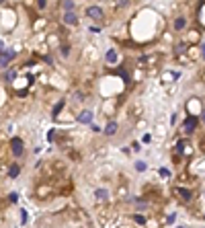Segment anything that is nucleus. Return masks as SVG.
I'll return each mask as SVG.
<instances>
[{"label":"nucleus","instance_id":"10","mask_svg":"<svg viewBox=\"0 0 205 228\" xmlns=\"http://www.w3.org/2000/svg\"><path fill=\"white\" fill-rule=\"evenodd\" d=\"M115 132H117V123H113V121H111V123L107 126V130H105V134H109V136H111V134H115Z\"/></svg>","mask_w":205,"mask_h":228},{"label":"nucleus","instance_id":"9","mask_svg":"<svg viewBox=\"0 0 205 228\" xmlns=\"http://www.w3.org/2000/svg\"><path fill=\"white\" fill-rule=\"evenodd\" d=\"M185 25H187V21H185V19H183V17H178V19H176V21H174V29H183V27H185Z\"/></svg>","mask_w":205,"mask_h":228},{"label":"nucleus","instance_id":"17","mask_svg":"<svg viewBox=\"0 0 205 228\" xmlns=\"http://www.w3.org/2000/svg\"><path fill=\"white\" fill-rule=\"evenodd\" d=\"M160 175H162V177H168L170 173H168V169H160Z\"/></svg>","mask_w":205,"mask_h":228},{"label":"nucleus","instance_id":"7","mask_svg":"<svg viewBox=\"0 0 205 228\" xmlns=\"http://www.w3.org/2000/svg\"><path fill=\"white\" fill-rule=\"evenodd\" d=\"M78 119H80L82 123H90V121H92V113H90V111H82Z\"/></svg>","mask_w":205,"mask_h":228},{"label":"nucleus","instance_id":"18","mask_svg":"<svg viewBox=\"0 0 205 228\" xmlns=\"http://www.w3.org/2000/svg\"><path fill=\"white\" fill-rule=\"evenodd\" d=\"M37 6H39V8H45V0H37Z\"/></svg>","mask_w":205,"mask_h":228},{"label":"nucleus","instance_id":"4","mask_svg":"<svg viewBox=\"0 0 205 228\" xmlns=\"http://www.w3.org/2000/svg\"><path fill=\"white\" fill-rule=\"evenodd\" d=\"M12 152H14L17 156H21V154H23V140H19V138H14V140H12Z\"/></svg>","mask_w":205,"mask_h":228},{"label":"nucleus","instance_id":"20","mask_svg":"<svg viewBox=\"0 0 205 228\" xmlns=\"http://www.w3.org/2000/svg\"><path fill=\"white\" fill-rule=\"evenodd\" d=\"M201 49H203V51H201V56H203V58H205V45H203V47H201Z\"/></svg>","mask_w":205,"mask_h":228},{"label":"nucleus","instance_id":"3","mask_svg":"<svg viewBox=\"0 0 205 228\" xmlns=\"http://www.w3.org/2000/svg\"><path fill=\"white\" fill-rule=\"evenodd\" d=\"M86 14H88L90 19H94V21H99V19L103 17V10H101L99 6H90V8L86 10Z\"/></svg>","mask_w":205,"mask_h":228},{"label":"nucleus","instance_id":"22","mask_svg":"<svg viewBox=\"0 0 205 228\" xmlns=\"http://www.w3.org/2000/svg\"><path fill=\"white\" fill-rule=\"evenodd\" d=\"M203 121H205V111H203Z\"/></svg>","mask_w":205,"mask_h":228},{"label":"nucleus","instance_id":"14","mask_svg":"<svg viewBox=\"0 0 205 228\" xmlns=\"http://www.w3.org/2000/svg\"><path fill=\"white\" fill-rule=\"evenodd\" d=\"M62 107H64V101H62V103H58V105H55V107H53V115H58V113H60V109H62Z\"/></svg>","mask_w":205,"mask_h":228},{"label":"nucleus","instance_id":"1","mask_svg":"<svg viewBox=\"0 0 205 228\" xmlns=\"http://www.w3.org/2000/svg\"><path fill=\"white\" fill-rule=\"evenodd\" d=\"M14 56H17V51H14V49H2V51H0V68H4V66H6L12 58H14Z\"/></svg>","mask_w":205,"mask_h":228},{"label":"nucleus","instance_id":"16","mask_svg":"<svg viewBox=\"0 0 205 228\" xmlns=\"http://www.w3.org/2000/svg\"><path fill=\"white\" fill-rule=\"evenodd\" d=\"M135 222H137V224H144L146 218H144V216H135Z\"/></svg>","mask_w":205,"mask_h":228},{"label":"nucleus","instance_id":"8","mask_svg":"<svg viewBox=\"0 0 205 228\" xmlns=\"http://www.w3.org/2000/svg\"><path fill=\"white\" fill-rule=\"evenodd\" d=\"M107 62H111V64L117 62V51H115V49H109V51H107Z\"/></svg>","mask_w":205,"mask_h":228},{"label":"nucleus","instance_id":"6","mask_svg":"<svg viewBox=\"0 0 205 228\" xmlns=\"http://www.w3.org/2000/svg\"><path fill=\"white\" fill-rule=\"evenodd\" d=\"M174 193H176L181 199H185V201L191 199V191H189V189H174Z\"/></svg>","mask_w":205,"mask_h":228},{"label":"nucleus","instance_id":"11","mask_svg":"<svg viewBox=\"0 0 205 228\" xmlns=\"http://www.w3.org/2000/svg\"><path fill=\"white\" fill-rule=\"evenodd\" d=\"M62 6H64V10L68 12V10H72V8H74V2H72V0H64V2H62Z\"/></svg>","mask_w":205,"mask_h":228},{"label":"nucleus","instance_id":"15","mask_svg":"<svg viewBox=\"0 0 205 228\" xmlns=\"http://www.w3.org/2000/svg\"><path fill=\"white\" fill-rule=\"evenodd\" d=\"M135 169H137V171H146V162H137Z\"/></svg>","mask_w":205,"mask_h":228},{"label":"nucleus","instance_id":"23","mask_svg":"<svg viewBox=\"0 0 205 228\" xmlns=\"http://www.w3.org/2000/svg\"><path fill=\"white\" fill-rule=\"evenodd\" d=\"M181 228H183V226H181Z\"/></svg>","mask_w":205,"mask_h":228},{"label":"nucleus","instance_id":"21","mask_svg":"<svg viewBox=\"0 0 205 228\" xmlns=\"http://www.w3.org/2000/svg\"><path fill=\"white\" fill-rule=\"evenodd\" d=\"M0 51H2V41H0Z\"/></svg>","mask_w":205,"mask_h":228},{"label":"nucleus","instance_id":"2","mask_svg":"<svg viewBox=\"0 0 205 228\" xmlns=\"http://www.w3.org/2000/svg\"><path fill=\"white\" fill-rule=\"evenodd\" d=\"M195 128H197V117H195V115L187 117V121H185V132H187V134H193Z\"/></svg>","mask_w":205,"mask_h":228},{"label":"nucleus","instance_id":"19","mask_svg":"<svg viewBox=\"0 0 205 228\" xmlns=\"http://www.w3.org/2000/svg\"><path fill=\"white\" fill-rule=\"evenodd\" d=\"M117 4H119V6H123V4H127V0H117Z\"/></svg>","mask_w":205,"mask_h":228},{"label":"nucleus","instance_id":"13","mask_svg":"<svg viewBox=\"0 0 205 228\" xmlns=\"http://www.w3.org/2000/svg\"><path fill=\"white\" fill-rule=\"evenodd\" d=\"M19 173H21V169H19V167H12V169L8 171V175H10V177H17Z\"/></svg>","mask_w":205,"mask_h":228},{"label":"nucleus","instance_id":"5","mask_svg":"<svg viewBox=\"0 0 205 228\" xmlns=\"http://www.w3.org/2000/svg\"><path fill=\"white\" fill-rule=\"evenodd\" d=\"M64 23H68V25H76V23H78V19H76V14H74L72 10H68V12L64 14Z\"/></svg>","mask_w":205,"mask_h":228},{"label":"nucleus","instance_id":"12","mask_svg":"<svg viewBox=\"0 0 205 228\" xmlns=\"http://www.w3.org/2000/svg\"><path fill=\"white\" fill-rule=\"evenodd\" d=\"M94 195H96L99 199H105V197H107V191H105V189H96V193H94Z\"/></svg>","mask_w":205,"mask_h":228}]
</instances>
